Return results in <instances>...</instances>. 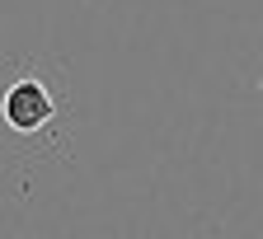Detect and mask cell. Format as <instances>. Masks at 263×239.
I'll use <instances>...</instances> for the list:
<instances>
[{
	"label": "cell",
	"instance_id": "1",
	"mask_svg": "<svg viewBox=\"0 0 263 239\" xmlns=\"http://www.w3.org/2000/svg\"><path fill=\"white\" fill-rule=\"evenodd\" d=\"M66 113H71V94L61 80H52L43 71H19L0 98V117L10 131V169L24 160L28 146H66Z\"/></svg>",
	"mask_w": 263,
	"mask_h": 239
}]
</instances>
